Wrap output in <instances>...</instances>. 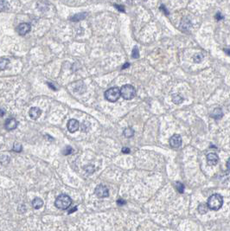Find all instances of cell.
Listing matches in <instances>:
<instances>
[{"label": "cell", "instance_id": "1", "mask_svg": "<svg viewBox=\"0 0 230 231\" xmlns=\"http://www.w3.org/2000/svg\"><path fill=\"white\" fill-rule=\"evenodd\" d=\"M207 204L209 209L217 211L223 205V198L220 194H213L212 196L209 197Z\"/></svg>", "mask_w": 230, "mask_h": 231}, {"label": "cell", "instance_id": "2", "mask_svg": "<svg viewBox=\"0 0 230 231\" xmlns=\"http://www.w3.org/2000/svg\"><path fill=\"white\" fill-rule=\"evenodd\" d=\"M72 204V200L69 196L65 194L60 195L57 196V198L55 199V205L56 208L60 209H67Z\"/></svg>", "mask_w": 230, "mask_h": 231}, {"label": "cell", "instance_id": "3", "mask_svg": "<svg viewBox=\"0 0 230 231\" xmlns=\"http://www.w3.org/2000/svg\"><path fill=\"white\" fill-rule=\"evenodd\" d=\"M120 96V89L117 87L111 88L105 92V98L110 102H116Z\"/></svg>", "mask_w": 230, "mask_h": 231}, {"label": "cell", "instance_id": "4", "mask_svg": "<svg viewBox=\"0 0 230 231\" xmlns=\"http://www.w3.org/2000/svg\"><path fill=\"white\" fill-rule=\"evenodd\" d=\"M121 96L123 97L125 100H132L136 95V90L134 87L130 84H126L122 86L120 89Z\"/></svg>", "mask_w": 230, "mask_h": 231}, {"label": "cell", "instance_id": "5", "mask_svg": "<svg viewBox=\"0 0 230 231\" xmlns=\"http://www.w3.org/2000/svg\"><path fill=\"white\" fill-rule=\"evenodd\" d=\"M170 145L174 149H178L182 146V137L179 134H174L170 139Z\"/></svg>", "mask_w": 230, "mask_h": 231}, {"label": "cell", "instance_id": "6", "mask_svg": "<svg viewBox=\"0 0 230 231\" xmlns=\"http://www.w3.org/2000/svg\"><path fill=\"white\" fill-rule=\"evenodd\" d=\"M95 195L100 197V198H103V197H107L109 196V192H108V190L107 188L104 186V185H98L97 187L95 188Z\"/></svg>", "mask_w": 230, "mask_h": 231}, {"label": "cell", "instance_id": "7", "mask_svg": "<svg viewBox=\"0 0 230 231\" xmlns=\"http://www.w3.org/2000/svg\"><path fill=\"white\" fill-rule=\"evenodd\" d=\"M31 29V26L30 23H20L19 25L17 26V28H16V31H17V33H18L19 35L24 36L30 32Z\"/></svg>", "mask_w": 230, "mask_h": 231}, {"label": "cell", "instance_id": "8", "mask_svg": "<svg viewBox=\"0 0 230 231\" xmlns=\"http://www.w3.org/2000/svg\"><path fill=\"white\" fill-rule=\"evenodd\" d=\"M17 125H18V122L16 121V119H14V118H10V119H6L5 124H4V127H5L6 130L12 131V130L16 129V127H17Z\"/></svg>", "mask_w": 230, "mask_h": 231}, {"label": "cell", "instance_id": "9", "mask_svg": "<svg viewBox=\"0 0 230 231\" xmlns=\"http://www.w3.org/2000/svg\"><path fill=\"white\" fill-rule=\"evenodd\" d=\"M79 127H80V123H79L78 120H76V119H69V121L68 122V129L72 133L78 131Z\"/></svg>", "mask_w": 230, "mask_h": 231}, {"label": "cell", "instance_id": "10", "mask_svg": "<svg viewBox=\"0 0 230 231\" xmlns=\"http://www.w3.org/2000/svg\"><path fill=\"white\" fill-rule=\"evenodd\" d=\"M207 161H208V164L209 166H216L219 162L218 155L213 153V152L209 153L207 155Z\"/></svg>", "mask_w": 230, "mask_h": 231}, {"label": "cell", "instance_id": "11", "mask_svg": "<svg viewBox=\"0 0 230 231\" xmlns=\"http://www.w3.org/2000/svg\"><path fill=\"white\" fill-rule=\"evenodd\" d=\"M42 114V110L39 108H31L30 109V112H29V115L31 118L32 119H37Z\"/></svg>", "mask_w": 230, "mask_h": 231}, {"label": "cell", "instance_id": "12", "mask_svg": "<svg viewBox=\"0 0 230 231\" xmlns=\"http://www.w3.org/2000/svg\"><path fill=\"white\" fill-rule=\"evenodd\" d=\"M223 116V112H222V108H216L213 110V112L211 113V117L214 119H221Z\"/></svg>", "mask_w": 230, "mask_h": 231}, {"label": "cell", "instance_id": "13", "mask_svg": "<svg viewBox=\"0 0 230 231\" xmlns=\"http://www.w3.org/2000/svg\"><path fill=\"white\" fill-rule=\"evenodd\" d=\"M43 206V201L39 198V197H35V199L32 201V207L35 209H39Z\"/></svg>", "mask_w": 230, "mask_h": 231}, {"label": "cell", "instance_id": "14", "mask_svg": "<svg viewBox=\"0 0 230 231\" xmlns=\"http://www.w3.org/2000/svg\"><path fill=\"white\" fill-rule=\"evenodd\" d=\"M209 206H208V204H199L198 208H197V210L198 212L201 214V215H204V214H206L207 212L209 211Z\"/></svg>", "mask_w": 230, "mask_h": 231}, {"label": "cell", "instance_id": "15", "mask_svg": "<svg viewBox=\"0 0 230 231\" xmlns=\"http://www.w3.org/2000/svg\"><path fill=\"white\" fill-rule=\"evenodd\" d=\"M190 20L187 19V18H183V21L181 22V24H180L181 30L185 31V30L190 29Z\"/></svg>", "mask_w": 230, "mask_h": 231}, {"label": "cell", "instance_id": "16", "mask_svg": "<svg viewBox=\"0 0 230 231\" xmlns=\"http://www.w3.org/2000/svg\"><path fill=\"white\" fill-rule=\"evenodd\" d=\"M86 17L87 13H79V14H76V15L73 16L70 19L72 20L73 22H78V21H81V20L84 19Z\"/></svg>", "mask_w": 230, "mask_h": 231}, {"label": "cell", "instance_id": "17", "mask_svg": "<svg viewBox=\"0 0 230 231\" xmlns=\"http://www.w3.org/2000/svg\"><path fill=\"white\" fill-rule=\"evenodd\" d=\"M9 63H10V60L7 58L2 57L0 59V69L1 70H4L7 67H8Z\"/></svg>", "mask_w": 230, "mask_h": 231}, {"label": "cell", "instance_id": "18", "mask_svg": "<svg viewBox=\"0 0 230 231\" xmlns=\"http://www.w3.org/2000/svg\"><path fill=\"white\" fill-rule=\"evenodd\" d=\"M172 101L176 105L181 104L183 101V98L180 94H173L172 95Z\"/></svg>", "mask_w": 230, "mask_h": 231}, {"label": "cell", "instance_id": "19", "mask_svg": "<svg viewBox=\"0 0 230 231\" xmlns=\"http://www.w3.org/2000/svg\"><path fill=\"white\" fill-rule=\"evenodd\" d=\"M123 134L126 138H131V137H133V135H134V130H133L132 127H127V128H125V130L123 131Z\"/></svg>", "mask_w": 230, "mask_h": 231}, {"label": "cell", "instance_id": "20", "mask_svg": "<svg viewBox=\"0 0 230 231\" xmlns=\"http://www.w3.org/2000/svg\"><path fill=\"white\" fill-rule=\"evenodd\" d=\"M175 188L179 193L184 192V185L181 183V182H176L175 183Z\"/></svg>", "mask_w": 230, "mask_h": 231}, {"label": "cell", "instance_id": "21", "mask_svg": "<svg viewBox=\"0 0 230 231\" xmlns=\"http://www.w3.org/2000/svg\"><path fill=\"white\" fill-rule=\"evenodd\" d=\"M203 60V55L201 54V53H197L194 55L193 57V61L195 62V63H200Z\"/></svg>", "mask_w": 230, "mask_h": 231}, {"label": "cell", "instance_id": "22", "mask_svg": "<svg viewBox=\"0 0 230 231\" xmlns=\"http://www.w3.org/2000/svg\"><path fill=\"white\" fill-rule=\"evenodd\" d=\"M132 56L134 59H138V58L139 57V51H138V49L137 46L133 48V51H132Z\"/></svg>", "mask_w": 230, "mask_h": 231}, {"label": "cell", "instance_id": "23", "mask_svg": "<svg viewBox=\"0 0 230 231\" xmlns=\"http://www.w3.org/2000/svg\"><path fill=\"white\" fill-rule=\"evenodd\" d=\"M13 151L16 152H20L22 151V145L16 143V144L14 145V147H13Z\"/></svg>", "mask_w": 230, "mask_h": 231}, {"label": "cell", "instance_id": "24", "mask_svg": "<svg viewBox=\"0 0 230 231\" xmlns=\"http://www.w3.org/2000/svg\"><path fill=\"white\" fill-rule=\"evenodd\" d=\"M63 154H64V155H66V156L67 155H69V154L72 152V148H71L70 147H65V149L63 150Z\"/></svg>", "mask_w": 230, "mask_h": 231}, {"label": "cell", "instance_id": "25", "mask_svg": "<svg viewBox=\"0 0 230 231\" xmlns=\"http://www.w3.org/2000/svg\"><path fill=\"white\" fill-rule=\"evenodd\" d=\"M214 18L216 19V21H221V20H222L224 18V17L222 15L221 12H217V13L215 14V16H214Z\"/></svg>", "mask_w": 230, "mask_h": 231}, {"label": "cell", "instance_id": "26", "mask_svg": "<svg viewBox=\"0 0 230 231\" xmlns=\"http://www.w3.org/2000/svg\"><path fill=\"white\" fill-rule=\"evenodd\" d=\"M160 10H161V11H163V12H164V14H165V15H169V12H168V10L166 9V8L164 7V5H161V6H160Z\"/></svg>", "mask_w": 230, "mask_h": 231}, {"label": "cell", "instance_id": "27", "mask_svg": "<svg viewBox=\"0 0 230 231\" xmlns=\"http://www.w3.org/2000/svg\"><path fill=\"white\" fill-rule=\"evenodd\" d=\"M122 152L125 154L130 153V149L128 147H124V148H122Z\"/></svg>", "mask_w": 230, "mask_h": 231}, {"label": "cell", "instance_id": "28", "mask_svg": "<svg viewBox=\"0 0 230 231\" xmlns=\"http://www.w3.org/2000/svg\"><path fill=\"white\" fill-rule=\"evenodd\" d=\"M117 204L118 205H124V204H125V200H122V199H119V200H117Z\"/></svg>", "mask_w": 230, "mask_h": 231}, {"label": "cell", "instance_id": "29", "mask_svg": "<svg viewBox=\"0 0 230 231\" xmlns=\"http://www.w3.org/2000/svg\"><path fill=\"white\" fill-rule=\"evenodd\" d=\"M115 7L117 8L118 10H120V12H125V8H123V6H121V5H117V4H115Z\"/></svg>", "mask_w": 230, "mask_h": 231}, {"label": "cell", "instance_id": "30", "mask_svg": "<svg viewBox=\"0 0 230 231\" xmlns=\"http://www.w3.org/2000/svg\"><path fill=\"white\" fill-rule=\"evenodd\" d=\"M226 166H227V168H228V171H230V158L228 159Z\"/></svg>", "mask_w": 230, "mask_h": 231}, {"label": "cell", "instance_id": "31", "mask_svg": "<svg viewBox=\"0 0 230 231\" xmlns=\"http://www.w3.org/2000/svg\"><path fill=\"white\" fill-rule=\"evenodd\" d=\"M223 51H224V52L226 53L227 55L230 56V50H229V49H224V50H223Z\"/></svg>", "mask_w": 230, "mask_h": 231}, {"label": "cell", "instance_id": "32", "mask_svg": "<svg viewBox=\"0 0 230 231\" xmlns=\"http://www.w3.org/2000/svg\"><path fill=\"white\" fill-rule=\"evenodd\" d=\"M129 66H130V64H129L128 62H126L125 64H124V65H123V67H122V70H125V69H127Z\"/></svg>", "mask_w": 230, "mask_h": 231}, {"label": "cell", "instance_id": "33", "mask_svg": "<svg viewBox=\"0 0 230 231\" xmlns=\"http://www.w3.org/2000/svg\"><path fill=\"white\" fill-rule=\"evenodd\" d=\"M75 210H77V208H76V207H74V209H71L70 211H68V214H71V213H73V212H74Z\"/></svg>", "mask_w": 230, "mask_h": 231}]
</instances>
